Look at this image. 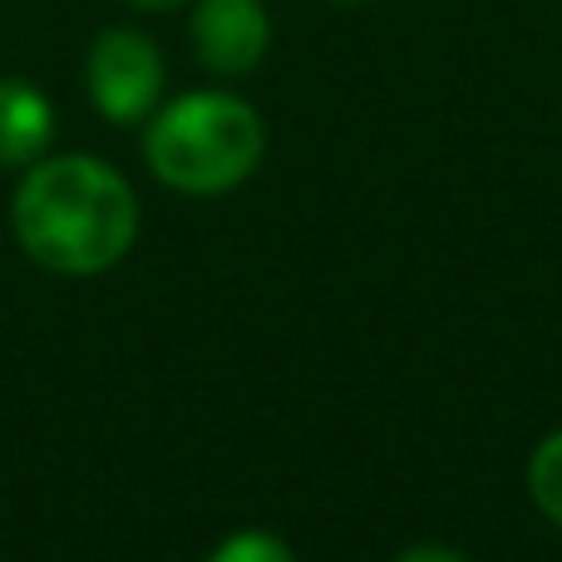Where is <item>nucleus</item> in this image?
Here are the masks:
<instances>
[{"mask_svg":"<svg viewBox=\"0 0 562 562\" xmlns=\"http://www.w3.org/2000/svg\"><path fill=\"white\" fill-rule=\"evenodd\" d=\"M15 233L49 272H109L138 233L134 188L99 158H49L20 183Z\"/></svg>","mask_w":562,"mask_h":562,"instance_id":"f257e3e1","label":"nucleus"},{"mask_svg":"<svg viewBox=\"0 0 562 562\" xmlns=\"http://www.w3.org/2000/svg\"><path fill=\"white\" fill-rule=\"evenodd\" d=\"M262 119L233 94H188L148 128V168L178 193H227L262 158Z\"/></svg>","mask_w":562,"mask_h":562,"instance_id":"f03ea898","label":"nucleus"},{"mask_svg":"<svg viewBox=\"0 0 562 562\" xmlns=\"http://www.w3.org/2000/svg\"><path fill=\"white\" fill-rule=\"evenodd\" d=\"M89 94H94L99 114L114 124H134L158 104L164 89V59H158L154 40L138 30H104L89 49Z\"/></svg>","mask_w":562,"mask_h":562,"instance_id":"7ed1b4c3","label":"nucleus"},{"mask_svg":"<svg viewBox=\"0 0 562 562\" xmlns=\"http://www.w3.org/2000/svg\"><path fill=\"white\" fill-rule=\"evenodd\" d=\"M267 40L272 25L262 0H203L193 15V45L217 75H247L267 55Z\"/></svg>","mask_w":562,"mask_h":562,"instance_id":"20e7f679","label":"nucleus"},{"mask_svg":"<svg viewBox=\"0 0 562 562\" xmlns=\"http://www.w3.org/2000/svg\"><path fill=\"white\" fill-rule=\"evenodd\" d=\"M55 138V109L25 79H0V164H35Z\"/></svg>","mask_w":562,"mask_h":562,"instance_id":"39448f33","label":"nucleus"},{"mask_svg":"<svg viewBox=\"0 0 562 562\" xmlns=\"http://www.w3.org/2000/svg\"><path fill=\"white\" fill-rule=\"evenodd\" d=\"M528 484H533V498L548 518L562 528V435L543 439L533 454V469H528Z\"/></svg>","mask_w":562,"mask_h":562,"instance_id":"423d86ee","label":"nucleus"},{"mask_svg":"<svg viewBox=\"0 0 562 562\" xmlns=\"http://www.w3.org/2000/svg\"><path fill=\"white\" fill-rule=\"evenodd\" d=\"M207 562H296V558H291V548L281 543V538L252 528V533H233Z\"/></svg>","mask_w":562,"mask_h":562,"instance_id":"0eeeda50","label":"nucleus"},{"mask_svg":"<svg viewBox=\"0 0 562 562\" xmlns=\"http://www.w3.org/2000/svg\"><path fill=\"white\" fill-rule=\"evenodd\" d=\"M400 562H464V558L449 553V548H415V553H405Z\"/></svg>","mask_w":562,"mask_h":562,"instance_id":"6e6552de","label":"nucleus"},{"mask_svg":"<svg viewBox=\"0 0 562 562\" xmlns=\"http://www.w3.org/2000/svg\"><path fill=\"white\" fill-rule=\"evenodd\" d=\"M124 5H134V10H173V5H183V0H124Z\"/></svg>","mask_w":562,"mask_h":562,"instance_id":"1a4fd4ad","label":"nucleus"},{"mask_svg":"<svg viewBox=\"0 0 562 562\" xmlns=\"http://www.w3.org/2000/svg\"><path fill=\"white\" fill-rule=\"evenodd\" d=\"M340 5H356V0H340Z\"/></svg>","mask_w":562,"mask_h":562,"instance_id":"9d476101","label":"nucleus"}]
</instances>
